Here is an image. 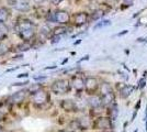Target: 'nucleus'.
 Instances as JSON below:
<instances>
[{
    "mask_svg": "<svg viewBox=\"0 0 147 132\" xmlns=\"http://www.w3.org/2000/svg\"><path fill=\"white\" fill-rule=\"evenodd\" d=\"M18 32L22 40L30 41L35 35V24L30 20H21L18 23Z\"/></svg>",
    "mask_w": 147,
    "mask_h": 132,
    "instance_id": "1",
    "label": "nucleus"
},
{
    "mask_svg": "<svg viewBox=\"0 0 147 132\" xmlns=\"http://www.w3.org/2000/svg\"><path fill=\"white\" fill-rule=\"evenodd\" d=\"M70 83L68 79H57L53 83L52 85V91L54 94L57 95H63V94H68L70 91Z\"/></svg>",
    "mask_w": 147,
    "mask_h": 132,
    "instance_id": "2",
    "label": "nucleus"
},
{
    "mask_svg": "<svg viewBox=\"0 0 147 132\" xmlns=\"http://www.w3.org/2000/svg\"><path fill=\"white\" fill-rule=\"evenodd\" d=\"M112 121L110 117H99L93 121L92 129H100V130H110L113 128Z\"/></svg>",
    "mask_w": 147,
    "mask_h": 132,
    "instance_id": "3",
    "label": "nucleus"
},
{
    "mask_svg": "<svg viewBox=\"0 0 147 132\" xmlns=\"http://www.w3.org/2000/svg\"><path fill=\"white\" fill-rule=\"evenodd\" d=\"M49 94L44 90H41V89L36 93L32 94V101L36 107H42L43 105H45L49 101Z\"/></svg>",
    "mask_w": 147,
    "mask_h": 132,
    "instance_id": "4",
    "label": "nucleus"
},
{
    "mask_svg": "<svg viewBox=\"0 0 147 132\" xmlns=\"http://www.w3.org/2000/svg\"><path fill=\"white\" fill-rule=\"evenodd\" d=\"M53 21L57 22L58 24L61 25L68 24L69 21H70V16L65 10H57V11L53 13Z\"/></svg>",
    "mask_w": 147,
    "mask_h": 132,
    "instance_id": "5",
    "label": "nucleus"
},
{
    "mask_svg": "<svg viewBox=\"0 0 147 132\" xmlns=\"http://www.w3.org/2000/svg\"><path fill=\"white\" fill-rule=\"evenodd\" d=\"M8 3L12 7L13 9L18 10L20 12H28L30 11V3L25 0H9Z\"/></svg>",
    "mask_w": 147,
    "mask_h": 132,
    "instance_id": "6",
    "label": "nucleus"
},
{
    "mask_svg": "<svg viewBox=\"0 0 147 132\" xmlns=\"http://www.w3.org/2000/svg\"><path fill=\"white\" fill-rule=\"evenodd\" d=\"M99 88V82L96 77H86L85 79V89H86L87 93L89 94H93L97 89Z\"/></svg>",
    "mask_w": 147,
    "mask_h": 132,
    "instance_id": "7",
    "label": "nucleus"
},
{
    "mask_svg": "<svg viewBox=\"0 0 147 132\" xmlns=\"http://www.w3.org/2000/svg\"><path fill=\"white\" fill-rule=\"evenodd\" d=\"M70 85L77 91H82L85 89V79L80 76H73V78L70 81Z\"/></svg>",
    "mask_w": 147,
    "mask_h": 132,
    "instance_id": "8",
    "label": "nucleus"
},
{
    "mask_svg": "<svg viewBox=\"0 0 147 132\" xmlns=\"http://www.w3.org/2000/svg\"><path fill=\"white\" fill-rule=\"evenodd\" d=\"M61 107L68 112H71V111H77L78 110V106L77 104L71 99H65V100L61 101Z\"/></svg>",
    "mask_w": 147,
    "mask_h": 132,
    "instance_id": "9",
    "label": "nucleus"
},
{
    "mask_svg": "<svg viewBox=\"0 0 147 132\" xmlns=\"http://www.w3.org/2000/svg\"><path fill=\"white\" fill-rule=\"evenodd\" d=\"M88 19H89L88 13L78 12V13H76V14H75V17H74V22H75V25L80 26V25L86 24L87 22H88Z\"/></svg>",
    "mask_w": 147,
    "mask_h": 132,
    "instance_id": "10",
    "label": "nucleus"
},
{
    "mask_svg": "<svg viewBox=\"0 0 147 132\" xmlns=\"http://www.w3.org/2000/svg\"><path fill=\"white\" fill-rule=\"evenodd\" d=\"M25 97H26V91L25 90H19L17 93H14V94L10 97V102H12V104H20V102H22V101L25 99Z\"/></svg>",
    "mask_w": 147,
    "mask_h": 132,
    "instance_id": "11",
    "label": "nucleus"
},
{
    "mask_svg": "<svg viewBox=\"0 0 147 132\" xmlns=\"http://www.w3.org/2000/svg\"><path fill=\"white\" fill-rule=\"evenodd\" d=\"M88 105L92 109H96V108H99L100 106H102L101 96H98V95H92V96H90L88 98Z\"/></svg>",
    "mask_w": 147,
    "mask_h": 132,
    "instance_id": "12",
    "label": "nucleus"
},
{
    "mask_svg": "<svg viewBox=\"0 0 147 132\" xmlns=\"http://www.w3.org/2000/svg\"><path fill=\"white\" fill-rule=\"evenodd\" d=\"M115 100V95L114 93H109V94H105L101 96V101H102V106L105 107H109L110 105H112Z\"/></svg>",
    "mask_w": 147,
    "mask_h": 132,
    "instance_id": "13",
    "label": "nucleus"
},
{
    "mask_svg": "<svg viewBox=\"0 0 147 132\" xmlns=\"http://www.w3.org/2000/svg\"><path fill=\"white\" fill-rule=\"evenodd\" d=\"M133 89H134V87L131 86V85H122V86L119 87V91H120V95H121L122 98H127L129 95L132 94Z\"/></svg>",
    "mask_w": 147,
    "mask_h": 132,
    "instance_id": "14",
    "label": "nucleus"
},
{
    "mask_svg": "<svg viewBox=\"0 0 147 132\" xmlns=\"http://www.w3.org/2000/svg\"><path fill=\"white\" fill-rule=\"evenodd\" d=\"M109 116L113 121L117 119L119 116V107H117V102H113L112 105L109 106Z\"/></svg>",
    "mask_w": 147,
    "mask_h": 132,
    "instance_id": "15",
    "label": "nucleus"
},
{
    "mask_svg": "<svg viewBox=\"0 0 147 132\" xmlns=\"http://www.w3.org/2000/svg\"><path fill=\"white\" fill-rule=\"evenodd\" d=\"M78 122H79V128L80 129H84V130L89 129V128L92 127L91 120L89 119L88 117H81V118L78 119Z\"/></svg>",
    "mask_w": 147,
    "mask_h": 132,
    "instance_id": "16",
    "label": "nucleus"
},
{
    "mask_svg": "<svg viewBox=\"0 0 147 132\" xmlns=\"http://www.w3.org/2000/svg\"><path fill=\"white\" fill-rule=\"evenodd\" d=\"M9 18V11L5 7H0V22L5 23Z\"/></svg>",
    "mask_w": 147,
    "mask_h": 132,
    "instance_id": "17",
    "label": "nucleus"
},
{
    "mask_svg": "<svg viewBox=\"0 0 147 132\" xmlns=\"http://www.w3.org/2000/svg\"><path fill=\"white\" fill-rule=\"evenodd\" d=\"M100 91H101V96L105 94H109V93H112V87H111L110 84H108V83H102L101 86H100Z\"/></svg>",
    "mask_w": 147,
    "mask_h": 132,
    "instance_id": "18",
    "label": "nucleus"
},
{
    "mask_svg": "<svg viewBox=\"0 0 147 132\" xmlns=\"http://www.w3.org/2000/svg\"><path fill=\"white\" fill-rule=\"evenodd\" d=\"M104 14V11L102 10V9H97L96 11H93L91 14V19L93 20V21H97V20H100L102 17H103Z\"/></svg>",
    "mask_w": 147,
    "mask_h": 132,
    "instance_id": "19",
    "label": "nucleus"
},
{
    "mask_svg": "<svg viewBox=\"0 0 147 132\" xmlns=\"http://www.w3.org/2000/svg\"><path fill=\"white\" fill-rule=\"evenodd\" d=\"M7 34H8V29H7V26L3 24L2 22H0V42L6 38Z\"/></svg>",
    "mask_w": 147,
    "mask_h": 132,
    "instance_id": "20",
    "label": "nucleus"
},
{
    "mask_svg": "<svg viewBox=\"0 0 147 132\" xmlns=\"http://www.w3.org/2000/svg\"><path fill=\"white\" fill-rule=\"evenodd\" d=\"M41 87H42V85L38 83V84H33V85H31L30 87H29V93H31V94H34V93H36V91H38L40 89H41Z\"/></svg>",
    "mask_w": 147,
    "mask_h": 132,
    "instance_id": "21",
    "label": "nucleus"
},
{
    "mask_svg": "<svg viewBox=\"0 0 147 132\" xmlns=\"http://www.w3.org/2000/svg\"><path fill=\"white\" fill-rule=\"evenodd\" d=\"M109 25H111V21L110 20H104V21H101V22H99V23H97V24L94 25V30H97V29H99V28H104V26H109Z\"/></svg>",
    "mask_w": 147,
    "mask_h": 132,
    "instance_id": "22",
    "label": "nucleus"
},
{
    "mask_svg": "<svg viewBox=\"0 0 147 132\" xmlns=\"http://www.w3.org/2000/svg\"><path fill=\"white\" fill-rule=\"evenodd\" d=\"M54 35H63L66 33V28L65 26H57L54 29Z\"/></svg>",
    "mask_w": 147,
    "mask_h": 132,
    "instance_id": "23",
    "label": "nucleus"
},
{
    "mask_svg": "<svg viewBox=\"0 0 147 132\" xmlns=\"http://www.w3.org/2000/svg\"><path fill=\"white\" fill-rule=\"evenodd\" d=\"M8 52V47H7L5 44L0 43V55H3Z\"/></svg>",
    "mask_w": 147,
    "mask_h": 132,
    "instance_id": "24",
    "label": "nucleus"
},
{
    "mask_svg": "<svg viewBox=\"0 0 147 132\" xmlns=\"http://www.w3.org/2000/svg\"><path fill=\"white\" fill-rule=\"evenodd\" d=\"M138 86H137V88L138 89H143V88L145 87V85H146V81H145V77H143V78H141L140 79V82H138Z\"/></svg>",
    "mask_w": 147,
    "mask_h": 132,
    "instance_id": "25",
    "label": "nucleus"
},
{
    "mask_svg": "<svg viewBox=\"0 0 147 132\" xmlns=\"http://www.w3.org/2000/svg\"><path fill=\"white\" fill-rule=\"evenodd\" d=\"M133 2H134V0H124L123 1V8H127V7H131L133 5Z\"/></svg>",
    "mask_w": 147,
    "mask_h": 132,
    "instance_id": "26",
    "label": "nucleus"
},
{
    "mask_svg": "<svg viewBox=\"0 0 147 132\" xmlns=\"http://www.w3.org/2000/svg\"><path fill=\"white\" fill-rule=\"evenodd\" d=\"M61 35H54V37L52 38V42H53V43H58V42L61 41Z\"/></svg>",
    "mask_w": 147,
    "mask_h": 132,
    "instance_id": "27",
    "label": "nucleus"
},
{
    "mask_svg": "<svg viewBox=\"0 0 147 132\" xmlns=\"http://www.w3.org/2000/svg\"><path fill=\"white\" fill-rule=\"evenodd\" d=\"M33 78H34V81H38V82H40V81H44V79H46V78H47V77H46V76H34V77H33Z\"/></svg>",
    "mask_w": 147,
    "mask_h": 132,
    "instance_id": "28",
    "label": "nucleus"
},
{
    "mask_svg": "<svg viewBox=\"0 0 147 132\" xmlns=\"http://www.w3.org/2000/svg\"><path fill=\"white\" fill-rule=\"evenodd\" d=\"M42 33H44V34H49V26H44V28H42Z\"/></svg>",
    "mask_w": 147,
    "mask_h": 132,
    "instance_id": "29",
    "label": "nucleus"
},
{
    "mask_svg": "<svg viewBox=\"0 0 147 132\" xmlns=\"http://www.w3.org/2000/svg\"><path fill=\"white\" fill-rule=\"evenodd\" d=\"M26 84H29L28 81L24 82V83H16V84H13L12 86H24V85H26Z\"/></svg>",
    "mask_w": 147,
    "mask_h": 132,
    "instance_id": "30",
    "label": "nucleus"
},
{
    "mask_svg": "<svg viewBox=\"0 0 147 132\" xmlns=\"http://www.w3.org/2000/svg\"><path fill=\"white\" fill-rule=\"evenodd\" d=\"M28 75H29L28 73H23V74H19L17 77H18V78H23V77H28Z\"/></svg>",
    "mask_w": 147,
    "mask_h": 132,
    "instance_id": "31",
    "label": "nucleus"
},
{
    "mask_svg": "<svg viewBox=\"0 0 147 132\" xmlns=\"http://www.w3.org/2000/svg\"><path fill=\"white\" fill-rule=\"evenodd\" d=\"M51 1H52L53 5H59L63 0H51Z\"/></svg>",
    "mask_w": 147,
    "mask_h": 132,
    "instance_id": "32",
    "label": "nucleus"
},
{
    "mask_svg": "<svg viewBox=\"0 0 147 132\" xmlns=\"http://www.w3.org/2000/svg\"><path fill=\"white\" fill-rule=\"evenodd\" d=\"M127 30H123L122 32H121V33H119V34H117V35H119V37H121V35H124V34H126V33H127Z\"/></svg>",
    "mask_w": 147,
    "mask_h": 132,
    "instance_id": "33",
    "label": "nucleus"
},
{
    "mask_svg": "<svg viewBox=\"0 0 147 132\" xmlns=\"http://www.w3.org/2000/svg\"><path fill=\"white\" fill-rule=\"evenodd\" d=\"M19 67L17 66V67H13V68H9V69H7V73H9V72H13V70H17Z\"/></svg>",
    "mask_w": 147,
    "mask_h": 132,
    "instance_id": "34",
    "label": "nucleus"
},
{
    "mask_svg": "<svg viewBox=\"0 0 147 132\" xmlns=\"http://www.w3.org/2000/svg\"><path fill=\"white\" fill-rule=\"evenodd\" d=\"M147 42V39H144V38H138L137 39V42Z\"/></svg>",
    "mask_w": 147,
    "mask_h": 132,
    "instance_id": "35",
    "label": "nucleus"
},
{
    "mask_svg": "<svg viewBox=\"0 0 147 132\" xmlns=\"http://www.w3.org/2000/svg\"><path fill=\"white\" fill-rule=\"evenodd\" d=\"M140 107H141V100H138L137 105H136V107H135V110H138V109H140Z\"/></svg>",
    "mask_w": 147,
    "mask_h": 132,
    "instance_id": "36",
    "label": "nucleus"
},
{
    "mask_svg": "<svg viewBox=\"0 0 147 132\" xmlns=\"http://www.w3.org/2000/svg\"><path fill=\"white\" fill-rule=\"evenodd\" d=\"M54 68H56V66H47V67H45L44 69L47 70V69H54Z\"/></svg>",
    "mask_w": 147,
    "mask_h": 132,
    "instance_id": "37",
    "label": "nucleus"
},
{
    "mask_svg": "<svg viewBox=\"0 0 147 132\" xmlns=\"http://www.w3.org/2000/svg\"><path fill=\"white\" fill-rule=\"evenodd\" d=\"M88 58H89V56H88V55H86V56L84 57V58H81V60H80V61H79V63H80V62H82V61H87Z\"/></svg>",
    "mask_w": 147,
    "mask_h": 132,
    "instance_id": "38",
    "label": "nucleus"
},
{
    "mask_svg": "<svg viewBox=\"0 0 147 132\" xmlns=\"http://www.w3.org/2000/svg\"><path fill=\"white\" fill-rule=\"evenodd\" d=\"M33 1H34L35 3H38V5H40V3H42V2H43L44 0H33Z\"/></svg>",
    "mask_w": 147,
    "mask_h": 132,
    "instance_id": "39",
    "label": "nucleus"
},
{
    "mask_svg": "<svg viewBox=\"0 0 147 132\" xmlns=\"http://www.w3.org/2000/svg\"><path fill=\"white\" fill-rule=\"evenodd\" d=\"M144 121H147V107H146V110H145V118H144Z\"/></svg>",
    "mask_w": 147,
    "mask_h": 132,
    "instance_id": "40",
    "label": "nucleus"
},
{
    "mask_svg": "<svg viewBox=\"0 0 147 132\" xmlns=\"http://www.w3.org/2000/svg\"><path fill=\"white\" fill-rule=\"evenodd\" d=\"M145 122H146V125H145V130L147 131V121H145Z\"/></svg>",
    "mask_w": 147,
    "mask_h": 132,
    "instance_id": "41",
    "label": "nucleus"
},
{
    "mask_svg": "<svg viewBox=\"0 0 147 132\" xmlns=\"http://www.w3.org/2000/svg\"><path fill=\"white\" fill-rule=\"evenodd\" d=\"M0 132H2V129H1V127H0Z\"/></svg>",
    "mask_w": 147,
    "mask_h": 132,
    "instance_id": "42",
    "label": "nucleus"
},
{
    "mask_svg": "<svg viewBox=\"0 0 147 132\" xmlns=\"http://www.w3.org/2000/svg\"><path fill=\"white\" fill-rule=\"evenodd\" d=\"M104 132H111V131H109V130H105Z\"/></svg>",
    "mask_w": 147,
    "mask_h": 132,
    "instance_id": "43",
    "label": "nucleus"
},
{
    "mask_svg": "<svg viewBox=\"0 0 147 132\" xmlns=\"http://www.w3.org/2000/svg\"><path fill=\"white\" fill-rule=\"evenodd\" d=\"M137 131H138V130H135V131H134V132H137Z\"/></svg>",
    "mask_w": 147,
    "mask_h": 132,
    "instance_id": "44",
    "label": "nucleus"
},
{
    "mask_svg": "<svg viewBox=\"0 0 147 132\" xmlns=\"http://www.w3.org/2000/svg\"><path fill=\"white\" fill-rule=\"evenodd\" d=\"M61 132H68V131H61Z\"/></svg>",
    "mask_w": 147,
    "mask_h": 132,
    "instance_id": "45",
    "label": "nucleus"
}]
</instances>
